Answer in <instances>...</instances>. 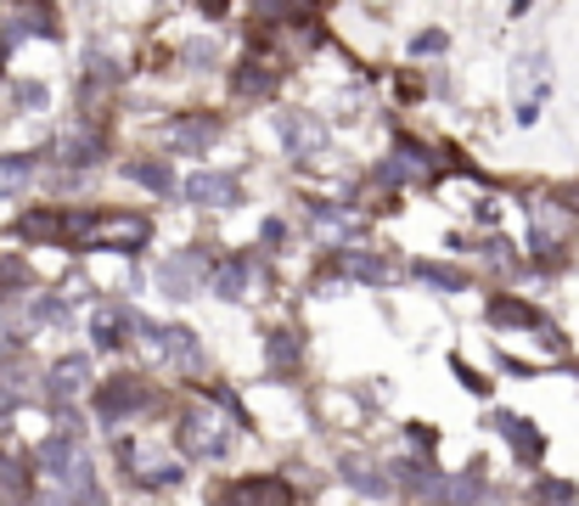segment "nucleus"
<instances>
[{"mask_svg":"<svg viewBox=\"0 0 579 506\" xmlns=\"http://www.w3.org/2000/svg\"><path fill=\"white\" fill-rule=\"evenodd\" d=\"M203 135H214V124H181V130H175L170 141H175V146H197Z\"/></svg>","mask_w":579,"mask_h":506,"instance_id":"6","label":"nucleus"},{"mask_svg":"<svg viewBox=\"0 0 579 506\" xmlns=\"http://www.w3.org/2000/svg\"><path fill=\"white\" fill-rule=\"evenodd\" d=\"M51 383H57V394H68L73 383H85V361H62V366L51 372Z\"/></svg>","mask_w":579,"mask_h":506,"instance_id":"5","label":"nucleus"},{"mask_svg":"<svg viewBox=\"0 0 579 506\" xmlns=\"http://www.w3.org/2000/svg\"><path fill=\"white\" fill-rule=\"evenodd\" d=\"M495 321H524V326H529L535 315H529V310H518V304H495Z\"/></svg>","mask_w":579,"mask_h":506,"instance_id":"8","label":"nucleus"},{"mask_svg":"<svg viewBox=\"0 0 579 506\" xmlns=\"http://www.w3.org/2000/svg\"><path fill=\"white\" fill-rule=\"evenodd\" d=\"M231 506H287V489L282 484H242L236 495H231Z\"/></svg>","mask_w":579,"mask_h":506,"instance_id":"1","label":"nucleus"},{"mask_svg":"<svg viewBox=\"0 0 579 506\" xmlns=\"http://www.w3.org/2000/svg\"><path fill=\"white\" fill-rule=\"evenodd\" d=\"M113 388H119V394H108V399H102V411H108V416H119V411H135V405H141L135 383H113Z\"/></svg>","mask_w":579,"mask_h":506,"instance_id":"4","label":"nucleus"},{"mask_svg":"<svg viewBox=\"0 0 579 506\" xmlns=\"http://www.w3.org/2000/svg\"><path fill=\"white\" fill-rule=\"evenodd\" d=\"M119 337H124V315H113V310L96 315V344L102 350H119Z\"/></svg>","mask_w":579,"mask_h":506,"instance_id":"3","label":"nucleus"},{"mask_svg":"<svg viewBox=\"0 0 579 506\" xmlns=\"http://www.w3.org/2000/svg\"><path fill=\"white\" fill-rule=\"evenodd\" d=\"M423 276H428V282H439V287H461V276H456V271H445V265H439V271H434V265H423Z\"/></svg>","mask_w":579,"mask_h":506,"instance_id":"7","label":"nucleus"},{"mask_svg":"<svg viewBox=\"0 0 579 506\" xmlns=\"http://www.w3.org/2000/svg\"><path fill=\"white\" fill-rule=\"evenodd\" d=\"M192 198H197V203H231L236 186H231L225 175H197V181H192Z\"/></svg>","mask_w":579,"mask_h":506,"instance_id":"2","label":"nucleus"}]
</instances>
